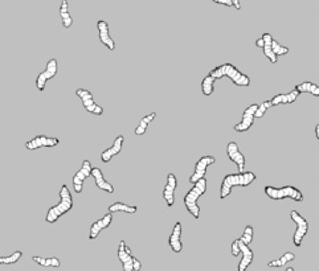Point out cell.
<instances>
[{
  "instance_id": "cell-32",
  "label": "cell",
  "mask_w": 319,
  "mask_h": 271,
  "mask_svg": "<svg viewBox=\"0 0 319 271\" xmlns=\"http://www.w3.org/2000/svg\"><path fill=\"white\" fill-rule=\"evenodd\" d=\"M253 236H254V229H253V227L248 225V227H245V229H244L243 236L240 237L239 239L243 243H245V245L249 246L253 242Z\"/></svg>"
},
{
  "instance_id": "cell-16",
  "label": "cell",
  "mask_w": 319,
  "mask_h": 271,
  "mask_svg": "<svg viewBox=\"0 0 319 271\" xmlns=\"http://www.w3.org/2000/svg\"><path fill=\"white\" fill-rule=\"evenodd\" d=\"M182 232L183 227L180 222H176L173 228V233L169 234L168 245L173 249L174 253H182L183 243H182Z\"/></svg>"
},
{
  "instance_id": "cell-13",
  "label": "cell",
  "mask_w": 319,
  "mask_h": 271,
  "mask_svg": "<svg viewBox=\"0 0 319 271\" xmlns=\"http://www.w3.org/2000/svg\"><path fill=\"white\" fill-rule=\"evenodd\" d=\"M118 258L121 261L123 271H134V257L131 255V249L124 241L119 242Z\"/></svg>"
},
{
  "instance_id": "cell-36",
  "label": "cell",
  "mask_w": 319,
  "mask_h": 271,
  "mask_svg": "<svg viewBox=\"0 0 319 271\" xmlns=\"http://www.w3.org/2000/svg\"><path fill=\"white\" fill-rule=\"evenodd\" d=\"M212 2H215V3H217V4H223V6H227V7H235L230 0H212Z\"/></svg>"
},
{
  "instance_id": "cell-10",
  "label": "cell",
  "mask_w": 319,
  "mask_h": 271,
  "mask_svg": "<svg viewBox=\"0 0 319 271\" xmlns=\"http://www.w3.org/2000/svg\"><path fill=\"white\" fill-rule=\"evenodd\" d=\"M76 94L81 98V101H82L83 108H85L88 112H90V114H94V115H102L103 114V107H101V106L97 105V103L94 102L92 93H90L89 90L77 89Z\"/></svg>"
},
{
  "instance_id": "cell-17",
  "label": "cell",
  "mask_w": 319,
  "mask_h": 271,
  "mask_svg": "<svg viewBox=\"0 0 319 271\" xmlns=\"http://www.w3.org/2000/svg\"><path fill=\"white\" fill-rule=\"evenodd\" d=\"M97 29H98V36L99 41L105 45L109 51H114L115 49V42L113 41V38L109 35V24L105 20H99L97 22Z\"/></svg>"
},
{
  "instance_id": "cell-26",
  "label": "cell",
  "mask_w": 319,
  "mask_h": 271,
  "mask_svg": "<svg viewBox=\"0 0 319 271\" xmlns=\"http://www.w3.org/2000/svg\"><path fill=\"white\" fill-rule=\"evenodd\" d=\"M294 259H295V254H294V253H291V252H286L285 254H282L278 259H274V261L269 262L268 267H271V268L284 267L286 263L294 261Z\"/></svg>"
},
{
  "instance_id": "cell-40",
  "label": "cell",
  "mask_w": 319,
  "mask_h": 271,
  "mask_svg": "<svg viewBox=\"0 0 319 271\" xmlns=\"http://www.w3.org/2000/svg\"><path fill=\"white\" fill-rule=\"evenodd\" d=\"M315 135H316V139L319 141V125L315 126Z\"/></svg>"
},
{
  "instance_id": "cell-1",
  "label": "cell",
  "mask_w": 319,
  "mask_h": 271,
  "mask_svg": "<svg viewBox=\"0 0 319 271\" xmlns=\"http://www.w3.org/2000/svg\"><path fill=\"white\" fill-rule=\"evenodd\" d=\"M72 208H73V197H72L67 185L64 184L60 191V202L49 208L47 216H45V221L48 223L57 222L61 217L71 211Z\"/></svg>"
},
{
  "instance_id": "cell-15",
  "label": "cell",
  "mask_w": 319,
  "mask_h": 271,
  "mask_svg": "<svg viewBox=\"0 0 319 271\" xmlns=\"http://www.w3.org/2000/svg\"><path fill=\"white\" fill-rule=\"evenodd\" d=\"M178 187V180H176L174 173H168L167 176V183L163 189V197L166 200L168 207H173L175 204V189Z\"/></svg>"
},
{
  "instance_id": "cell-39",
  "label": "cell",
  "mask_w": 319,
  "mask_h": 271,
  "mask_svg": "<svg viewBox=\"0 0 319 271\" xmlns=\"http://www.w3.org/2000/svg\"><path fill=\"white\" fill-rule=\"evenodd\" d=\"M256 47H259V48H264V38H259L257 41H256Z\"/></svg>"
},
{
  "instance_id": "cell-2",
  "label": "cell",
  "mask_w": 319,
  "mask_h": 271,
  "mask_svg": "<svg viewBox=\"0 0 319 271\" xmlns=\"http://www.w3.org/2000/svg\"><path fill=\"white\" fill-rule=\"evenodd\" d=\"M256 180V175L253 172H243V173H230L227 175L221 182L220 187V198L225 200L228 196L232 193V189L235 187H248Z\"/></svg>"
},
{
  "instance_id": "cell-14",
  "label": "cell",
  "mask_w": 319,
  "mask_h": 271,
  "mask_svg": "<svg viewBox=\"0 0 319 271\" xmlns=\"http://www.w3.org/2000/svg\"><path fill=\"white\" fill-rule=\"evenodd\" d=\"M227 155L233 163H236L237 169H239V173L244 172V168H245V157L239 150V146H237L236 142H229L227 146Z\"/></svg>"
},
{
  "instance_id": "cell-35",
  "label": "cell",
  "mask_w": 319,
  "mask_h": 271,
  "mask_svg": "<svg viewBox=\"0 0 319 271\" xmlns=\"http://www.w3.org/2000/svg\"><path fill=\"white\" fill-rule=\"evenodd\" d=\"M240 246H239V239H235L232 242V255L233 257H237L240 254Z\"/></svg>"
},
{
  "instance_id": "cell-18",
  "label": "cell",
  "mask_w": 319,
  "mask_h": 271,
  "mask_svg": "<svg viewBox=\"0 0 319 271\" xmlns=\"http://www.w3.org/2000/svg\"><path fill=\"white\" fill-rule=\"evenodd\" d=\"M239 246H240V252L243 253V258H241L239 266H237V271H246L249 268V266L252 265L253 259H254V253H253V250L250 249L248 245L241 242L240 239H239Z\"/></svg>"
},
{
  "instance_id": "cell-22",
  "label": "cell",
  "mask_w": 319,
  "mask_h": 271,
  "mask_svg": "<svg viewBox=\"0 0 319 271\" xmlns=\"http://www.w3.org/2000/svg\"><path fill=\"white\" fill-rule=\"evenodd\" d=\"M93 179L96 182V185L98 187V189H102V191L109 192V193H113L114 192V187L109 182H106L105 177H103L102 171L98 168V167H93V172H92Z\"/></svg>"
},
{
  "instance_id": "cell-34",
  "label": "cell",
  "mask_w": 319,
  "mask_h": 271,
  "mask_svg": "<svg viewBox=\"0 0 319 271\" xmlns=\"http://www.w3.org/2000/svg\"><path fill=\"white\" fill-rule=\"evenodd\" d=\"M273 52H274V54L278 57V56H285V54L289 53V48L281 45L278 41H275V40H273Z\"/></svg>"
},
{
  "instance_id": "cell-21",
  "label": "cell",
  "mask_w": 319,
  "mask_h": 271,
  "mask_svg": "<svg viewBox=\"0 0 319 271\" xmlns=\"http://www.w3.org/2000/svg\"><path fill=\"white\" fill-rule=\"evenodd\" d=\"M301 93L298 92L297 89L291 90L290 93H286V94H277L273 98L270 99L273 106H278V105H290V103H294L297 101L298 96Z\"/></svg>"
},
{
  "instance_id": "cell-8",
  "label": "cell",
  "mask_w": 319,
  "mask_h": 271,
  "mask_svg": "<svg viewBox=\"0 0 319 271\" xmlns=\"http://www.w3.org/2000/svg\"><path fill=\"white\" fill-rule=\"evenodd\" d=\"M92 172H93L92 163L88 159H85L82 163V167L74 173L73 179H72V182H73V188L76 193H81V192H82L83 183H85V180L92 175Z\"/></svg>"
},
{
  "instance_id": "cell-38",
  "label": "cell",
  "mask_w": 319,
  "mask_h": 271,
  "mask_svg": "<svg viewBox=\"0 0 319 271\" xmlns=\"http://www.w3.org/2000/svg\"><path fill=\"white\" fill-rule=\"evenodd\" d=\"M233 3V6H235V8H236L237 11L241 10V4H240V0H230Z\"/></svg>"
},
{
  "instance_id": "cell-19",
  "label": "cell",
  "mask_w": 319,
  "mask_h": 271,
  "mask_svg": "<svg viewBox=\"0 0 319 271\" xmlns=\"http://www.w3.org/2000/svg\"><path fill=\"white\" fill-rule=\"evenodd\" d=\"M113 213H109L106 214L103 218H101V220L96 221V222H93L92 223V227H90V232H89V239L90 241H93V239H96L97 237H98V234L102 232L103 229H106V228L112 223L113 221Z\"/></svg>"
},
{
  "instance_id": "cell-23",
  "label": "cell",
  "mask_w": 319,
  "mask_h": 271,
  "mask_svg": "<svg viewBox=\"0 0 319 271\" xmlns=\"http://www.w3.org/2000/svg\"><path fill=\"white\" fill-rule=\"evenodd\" d=\"M262 38H264V48H262V51H264L265 57L269 58L271 64H277V56L273 52V40L274 38H273L270 33H264Z\"/></svg>"
},
{
  "instance_id": "cell-3",
  "label": "cell",
  "mask_w": 319,
  "mask_h": 271,
  "mask_svg": "<svg viewBox=\"0 0 319 271\" xmlns=\"http://www.w3.org/2000/svg\"><path fill=\"white\" fill-rule=\"evenodd\" d=\"M207 192V179H201L196 184H194L188 193L184 197V205L195 220L200 218V207L198 205V200Z\"/></svg>"
},
{
  "instance_id": "cell-5",
  "label": "cell",
  "mask_w": 319,
  "mask_h": 271,
  "mask_svg": "<svg viewBox=\"0 0 319 271\" xmlns=\"http://www.w3.org/2000/svg\"><path fill=\"white\" fill-rule=\"evenodd\" d=\"M265 195L268 196L270 200H284V198H291V200L297 201V202H302L303 201V195L302 192L298 188L293 187V185H285L281 188H275V187H271V185H266L265 188Z\"/></svg>"
},
{
  "instance_id": "cell-9",
  "label": "cell",
  "mask_w": 319,
  "mask_h": 271,
  "mask_svg": "<svg viewBox=\"0 0 319 271\" xmlns=\"http://www.w3.org/2000/svg\"><path fill=\"white\" fill-rule=\"evenodd\" d=\"M216 162L214 156H203L196 162L195 164V171L192 173V176L189 177V183L191 184H196L198 182H200L201 179H205V173H207L208 167L212 166L214 163Z\"/></svg>"
},
{
  "instance_id": "cell-20",
  "label": "cell",
  "mask_w": 319,
  "mask_h": 271,
  "mask_svg": "<svg viewBox=\"0 0 319 271\" xmlns=\"http://www.w3.org/2000/svg\"><path fill=\"white\" fill-rule=\"evenodd\" d=\"M123 142H124V137H122V135L115 138L113 146L109 147L108 150H105L102 153H101V160H102L103 163H109V160L112 159V157H114L115 155H118V153L122 151Z\"/></svg>"
},
{
  "instance_id": "cell-12",
  "label": "cell",
  "mask_w": 319,
  "mask_h": 271,
  "mask_svg": "<svg viewBox=\"0 0 319 271\" xmlns=\"http://www.w3.org/2000/svg\"><path fill=\"white\" fill-rule=\"evenodd\" d=\"M58 144H60L58 138L38 135V137H35L33 139H31V141L26 142L24 147L29 151H35L38 150V148H42V147H56L58 146Z\"/></svg>"
},
{
  "instance_id": "cell-33",
  "label": "cell",
  "mask_w": 319,
  "mask_h": 271,
  "mask_svg": "<svg viewBox=\"0 0 319 271\" xmlns=\"http://www.w3.org/2000/svg\"><path fill=\"white\" fill-rule=\"evenodd\" d=\"M271 106H273L271 101H265V102H262L261 105H259V108H257V111H256V118H262Z\"/></svg>"
},
{
  "instance_id": "cell-11",
  "label": "cell",
  "mask_w": 319,
  "mask_h": 271,
  "mask_svg": "<svg viewBox=\"0 0 319 271\" xmlns=\"http://www.w3.org/2000/svg\"><path fill=\"white\" fill-rule=\"evenodd\" d=\"M259 108V105H250L249 107H246L243 112V119L240 123H237L235 126V131L236 132H246V131L250 130V127L254 123L256 119V111Z\"/></svg>"
},
{
  "instance_id": "cell-30",
  "label": "cell",
  "mask_w": 319,
  "mask_h": 271,
  "mask_svg": "<svg viewBox=\"0 0 319 271\" xmlns=\"http://www.w3.org/2000/svg\"><path fill=\"white\" fill-rule=\"evenodd\" d=\"M215 81L216 78L212 77L211 74H208L207 77H204V80L201 81V92L204 96H211L215 90Z\"/></svg>"
},
{
  "instance_id": "cell-29",
  "label": "cell",
  "mask_w": 319,
  "mask_h": 271,
  "mask_svg": "<svg viewBox=\"0 0 319 271\" xmlns=\"http://www.w3.org/2000/svg\"><path fill=\"white\" fill-rule=\"evenodd\" d=\"M295 89H297L300 93H309V94H313V96L319 97V86L318 85H315V83L309 82V81L297 85Z\"/></svg>"
},
{
  "instance_id": "cell-41",
  "label": "cell",
  "mask_w": 319,
  "mask_h": 271,
  "mask_svg": "<svg viewBox=\"0 0 319 271\" xmlns=\"http://www.w3.org/2000/svg\"><path fill=\"white\" fill-rule=\"evenodd\" d=\"M286 271H295V270H294L293 267H287V268H286Z\"/></svg>"
},
{
  "instance_id": "cell-25",
  "label": "cell",
  "mask_w": 319,
  "mask_h": 271,
  "mask_svg": "<svg viewBox=\"0 0 319 271\" xmlns=\"http://www.w3.org/2000/svg\"><path fill=\"white\" fill-rule=\"evenodd\" d=\"M32 261L37 265L42 266V267H54L57 268L61 266L60 259L56 258V257H51V258H42V257H37V255H33Z\"/></svg>"
},
{
  "instance_id": "cell-7",
  "label": "cell",
  "mask_w": 319,
  "mask_h": 271,
  "mask_svg": "<svg viewBox=\"0 0 319 271\" xmlns=\"http://www.w3.org/2000/svg\"><path fill=\"white\" fill-rule=\"evenodd\" d=\"M58 72V64L56 58H51V60L47 62V66H45L44 71L38 74L37 78H36V87L38 89V92H44L45 90V83L48 82L49 80L54 78L56 74Z\"/></svg>"
},
{
  "instance_id": "cell-27",
  "label": "cell",
  "mask_w": 319,
  "mask_h": 271,
  "mask_svg": "<svg viewBox=\"0 0 319 271\" xmlns=\"http://www.w3.org/2000/svg\"><path fill=\"white\" fill-rule=\"evenodd\" d=\"M155 117H157V114H155V112H151V114L143 117V118L141 119V122H139V126L135 128V131H134L135 135H137V137H142V135L146 134L147 128H148V125H150L151 122L155 119Z\"/></svg>"
},
{
  "instance_id": "cell-28",
  "label": "cell",
  "mask_w": 319,
  "mask_h": 271,
  "mask_svg": "<svg viewBox=\"0 0 319 271\" xmlns=\"http://www.w3.org/2000/svg\"><path fill=\"white\" fill-rule=\"evenodd\" d=\"M68 0H62L61 2V7H60V16L62 19V26L64 28H71L72 24H73V19L69 15V11H68Z\"/></svg>"
},
{
  "instance_id": "cell-24",
  "label": "cell",
  "mask_w": 319,
  "mask_h": 271,
  "mask_svg": "<svg viewBox=\"0 0 319 271\" xmlns=\"http://www.w3.org/2000/svg\"><path fill=\"white\" fill-rule=\"evenodd\" d=\"M108 211H109V213H115V212H126V213L134 214V213H137L138 207H135V205L124 204V202H114V204L109 205Z\"/></svg>"
},
{
  "instance_id": "cell-31",
  "label": "cell",
  "mask_w": 319,
  "mask_h": 271,
  "mask_svg": "<svg viewBox=\"0 0 319 271\" xmlns=\"http://www.w3.org/2000/svg\"><path fill=\"white\" fill-rule=\"evenodd\" d=\"M22 255L23 253L20 252V250H16L15 253H12V254L10 255H6V257H0V263L2 265H13V263H17V262L20 261V258H22Z\"/></svg>"
},
{
  "instance_id": "cell-37",
  "label": "cell",
  "mask_w": 319,
  "mask_h": 271,
  "mask_svg": "<svg viewBox=\"0 0 319 271\" xmlns=\"http://www.w3.org/2000/svg\"><path fill=\"white\" fill-rule=\"evenodd\" d=\"M142 268V263L138 261L137 258H134V271H141Z\"/></svg>"
},
{
  "instance_id": "cell-4",
  "label": "cell",
  "mask_w": 319,
  "mask_h": 271,
  "mask_svg": "<svg viewBox=\"0 0 319 271\" xmlns=\"http://www.w3.org/2000/svg\"><path fill=\"white\" fill-rule=\"evenodd\" d=\"M212 77H215L216 80L223 78V77H228L232 80V82L236 86H249L250 85V78L246 74L241 73L236 66H233L232 64H223L220 66H216L211 71Z\"/></svg>"
},
{
  "instance_id": "cell-6",
  "label": "cell",
  "mask_w": 319,
  "mask_h": 271,
  "mask_svg": "<svg viewBox=\"0 0 319 271\" xmlns=\"http://www.w3.org/2000/svg\"><path fill=\"white\" fill-rule=\"evenodd\" d=\"M290 217L291 221H293V222L295 223V227H297V229L294 232L293 242L297 247H300V246L302 245V239L305 238V236H306L307 232H309V222H307L297 211H291Z\"/></svg>"
}]
</instances>
